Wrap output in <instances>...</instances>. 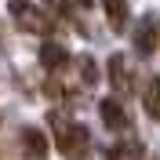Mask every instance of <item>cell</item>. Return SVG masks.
<instances>
[{
    "label": "cell",
    "instance_id": "8fae6325",
    "mask_svg": "<svg viewBox=\"0 0 160 160\" xmlns=\"http://www.w3.org/2000/svg\"><path fill=\"white\" fill-rule=\"evenodd\" d=\"M80 73H84V84H95V80H98V77H95V62H91V58H80Z\"/></svg>",
    "mask_w": 160,
    "mask_h": 160
},
{
    "label": "cell",
    "instance_id": "7c38bea8",
    "mask_svg": "<svg viewBox=\"0 0 160 160\" xmlns=\"http://www.w3.org/2000/svg\"><path fill=\"white\" fill-rule=\"evenodd\" d=\"M44 4H48L55 15H69V0H44Z\"/></svg>",
    "mask_w": 160,
    "mask_h": 160
},
{
    "label": "cell",
    "instance_id": "9c48e42d",
    "mask_svg": "<svg viewBox=\"0 0 160 160\" xmlns=\"http://www.w3.org/2000/svg\"><path fill=\"white\" fill-rule=\"evenodd\" d=\"M66 58H69V51L62 48V44H40V62H44L51 73L62 69V66H66Z\"/></svg>",
    "mask_w": 160,
    "mask_h": 160
},
{
    "label": "cell",
    "instance_id": "52a82bcc",
    "mask_svg": "<svg viewBox=\"0 0 160 160\" xmlns=\"http://www.w3.org/2000/svg\"><path fill=\"white\" fill-rule=\"evenodd\" d=\"M102 8H106V18H109L113 33L128 29V0H102Z\"/></svg>",
    "mask_w": 160,
    "mask_h": 160
},
{
    "label": "cell",
    "instance_id": "7a4b0ae2",
    "mask_svg": "<svg viewBox=\"0 0 160 160\" xmlns=\"http://www.w3.org/2000/svg\"><path fill=\"white\" fill-rule=\"evenodd\" d=\"M8 15L15 18V26L26 29V33H51V26H55L48 11H40L37 4H29V0H11Z\"/></svg>",
    "mask_w": 160,
    "mask_h": 160
},
{
    "label": "cell",
    "instance_id": "4fadbf2b",
    "mask_svg": "<svg viewBox=\"0 0 160 160\" xmlns=\"http://www.w3.org/2000/svg\"><path fill=\"white\" fill-rule=\"evenodd\" d=\"M77 4H80V8H91V0H77Z\"/></svg>",
    "mask_w": 160,
    "mask_h": 160
},
{
    "label": "cell",
    "instance_id": "5b68a950",
    "mask_svg": "<svg viewBox=\"0 0 160 160\" xmlns=\"http://www.w3.org/2000/svg\"><path fill=\"white\" fill-rule=\"evenodd\" d=\"M98 113H102V120H106V128L124 131V124H128V113H124L120 98H102V102H98Z\"/></svg>",
    "mask_w": 160,
    "mask_h": 160
},
{
    "label": "cell",
    "instance_id": "ba28073f",
    "mask_svg": "<svg viewBox=\"0 0 160 160\" xmlns=\"http://www.w3.org/2000/svg\"><path fill=\"white\" fill-rule=\"evenodd\" d=\"M109 84L113 91H131V77H128V66H124V55H113L109 58Z\"/></svg>",
    "mask_w": 160,
    "mask_h": 160
},
{
    "label": "cell",
    "instance_id": "8992f818",
    "mask_svg": "<svg viewBox=\"0 0 160 160\" xmlns=\"http://www.w3.org/2000/svg\"><path fill=\"white\" fill-rule=\"evenodd\" d=\"M142 157H146V149H142V142L135 138V135L120 138L117 146L109 149V160H142Z\"/></svg>",
    "mask_w": 160,
    "mask_h": 160
},
{
    "label": "cell",
    "instance_id": "30bf717a",
    "mask_svg": "<svg viewBox=\"0 0 160 160\" xmlns=\"http://www.w3.org/2000/svg\"><path fill=\"white\" fill-rule=\"evenodd\" d=\"M142 106H146V113H149L153 120H160V77H153L149 84H146V91H142Z\"/></svg>",
    "mask_w": 160,
    "mask_h": 160
},
{
    "label": "cell",
    "instance_id": "3957f363",
    "mask_svg": "<svg viewBox=\"0 0 160 160\" xmlns=\"http://www.w3.org/2000/svg\"><path fill=\"white\" fill-rule=\"evenodd\" d=\"M160 44V26L153 15H146V18L135 26V48H138V55H153Z\"/></svg>",
    "mask_w": 160,
    "mask_h": 160
},
{
    "label": "cell",
    "instance_id": "277c9868",
    "mask_svg": "<svg viewBox=\"0 0 160 160\" xmlns=\"http://www.w3.org/2000/svg\"><path fill=\"white\" fill-rule=\"evenodd\" d=\"M22 153L29 160H44L48 157V135L40 128H22Z\"/></svg>",
    "mask_w": 160,
    "mask_h": 160
},
{
    "label": "cell",
    "instance_id": "6da1fadb",
    "mask_svg": "<svg viewBox=\"0 0 160 160\" xmlns=\"http://www.w3.org/2000/svg\"><path fill=\"white\" fill-rule=\"evenodd\" d=\"M51 128H55V146L66 160H84L91 149V135L84 124H69L62 113H51Z\"/></svg>",
    "mask_w": 160,
    "mask_h": 160
}]
</instances>
